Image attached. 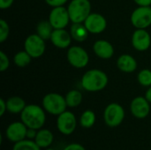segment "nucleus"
<instances>
[{
    "label": "nucleus",
    "instance_id": "f257e3e1",
    "mask_svg": "<svg viewBox=\"0 0 151 150\" xmlns=\"http://www.w3.org/2000/svg\"><path fill=\"white\" fill-rule=\"evenodd\" d=\"M109 82L108 75L100 69H90L87 71L81 79V88L90 93H96L104 90Z\"/></svg>",
    "mask_w": 151,
    "mask_h": 150
},
{
    "label": "nucleus",
    "instance_id": "f03ea898",
    "mask_svg": "<svg viewBox=\"0 0 151 150\" xmlns=\"http://www.w3.org/2000/svg\"><path fill=\"white\" fill-rule=\"evenodd\" d=\"M20 120L27 128L39 130L46 122V111L42 106L37 104H27L20 113Z\"/></svg>",
    "mask_w": 151,
    "mask_h": 150
},
{
    "label": "nucleus",
    "instance_id": "7ed1b4c3",
    "mask_svg": "<svg viewBox=\"0 0 151 150\" xmlns=\"http://www.w3.org/2000/svg\"><path fill=\"white\" fill-rule=\"evenodd\" d=\"M92 6L89 0H71L67 10L72 23H84L91 11Z\"/></svg>",
    "mask_w": 151,
    "mask_h": 150
},
{
    "label": "nucleus",
    "instance_id": "20e7f679",
    "mask_svg": "<svg viewBox=\"0 0 151 150\" xmlns=\"http://www.w3.org/2000/svg\"><path fill=\"white\" fill-rule=\"evenodd\" d=\"M42 106L47 113L53 116H58L65 111L67 108L65 96L55 92L48 93L43 96Z\"/></svg>",
    "mask_w": 151,
    "mask_h": 150
},
{
    "label": "nucleus",
    "instance_id": "39448f33",
    "mask_svg": "<svg viewBox=\"0 0 151 150\" xmlns=\"http://www.w3.org/2000/svg\"><path fill=\"white\" fill-rule=\"evenodd\" d=\"M126 112L122 105L118 103H109L104 111V121L109 127L119 126L125 119Z\"/></svg>",
    "mask_w": 151,
    "mask_h": 150
},
{
    "label": "nucleus",
    "instance_id": "423d86ee",
    "mask_svg": "<svg viewBox=\"0 0 151 150\" xmlns=\"http://www.w3.org/2000/svg\"><path fill=\"white\" fill-rule=\"evenodd\" d=\"M66 59L71 66L76 69H83L89 63V55L83 47L73 45L67 49Z\"/></svg>",
    "mask_w": 151,
    "mask_h": 150
},
{
    "label": "nucleus",
    "instance_id": "0eeeda50",
    "mask_svg": "<svg viewBox=\"0 0 151 150\" xmlns=\"http://www.w3.org/2000/svg\"><path fill=\"white\" fill-rule=\"evenodd\" d=\"M24 50L32 57V58H39L46 50L45 40L39 36L36 33L29 34L25 39Z\"/></svg>",
    "mask_w": 151,
    "mask_h": 150
},
{
    "label": "nucleus",
    "instance_id": "6e6552de",
    "mask_svg": "<svg viewBox=\"0 0 151 150\" xmlns=\"http://www.w3.org/2000/svg\"><path fill=\"white\" fill-rule=\"evenodd\" d=\"M130 21L136 29H147L151 26V6H138L130 16Z\"/></svg>",
    "mask_w": 151,
    "mask_h": 150
},
{
    "label": "nucleus",
    "instance_id": "1a4fd4ad",
    "mask_svg": "<svg viewBox=\"0 0 151 150\" xmlns=\"http://www.w3.org/2000/svg\"><path fill=\"white\" fill-rule=\"evenodd\" d=\"M56 124L60 133L64 135H71L77 127V118L72 111H65L58 116Z\"/></svg>",
    "mask_w": 151,
    "mask_h": 150
},
{
    "label": "nucleus",
    "instance_id": "9d476101",
    "mask_svg": "<svg viewBox=\"0 0 151 150\" xmlns=\"http://www.w3.org/2000/svg\"><path fill=\"white\" fill-rule=\"evenodd\" d=\"M49 21L52 25L54 29L65 28L71 22L67 7L58 6L54 7L49 13Z\"/></svg>",
    "mask_w": 151,
    "mask_h": 150
},
{
    "label": "nucleus",
    "instance_id": "9b49d317",
    "mask_svg": "<svg viewBox=\"0 0 151 150\" xmlns=\"http://www.w3.org/2000/svg\"><path fill=\"white\" fill-rule=\"evenodd\" d=\"M84 25L89 34H99L105 31L107 27V20L101 13L91 12L84 21Z\"/></svg>",
    "mask_w": 151,
    "mask_h": 150
},
{
    "label": "nucleus",
    "instance_id": "f8f14e48",
    "mask_svg": "<svg viewBox=\"0 0 151 150\" xmlns=\"http://www.w3.org/2000/svg\"><path fill=\"white\" fill-rule=\"evenodd\" d=\"M27 127L20 121H15L11 123L5 130V137L8 141L13 143H17L27 139Z\"/></svg>",
    "mask_w": 151,
    "mask_h": 150
},
{
    "label": "nucleus",
    "instance_id": "ddd939ff",
    "mask_svg": "<svg viewBox=\"0 0 151 150\" xmlns=\"http://www.w3.org/2000/svg\"><path fill=\"white\" fill-rule=\"evenodd\" d=\"M150 104L145 96H136L130 103V111L138 119L146 118L150 112Z\"/></svg>",
    "mask_w": 151,
    "mask_h": 150
},
{
    "label": "nucleus",
    "instance_id": "4468645a",
    "mask_svg": "<svg viewBox=\"0 0 151 150\" xmlns=\"http://www.w3.org/2000/svg\"><path fill=\"white\" fill-rule=\"evenodd\" d=\"M131 43L135 50L146 51L151 46L150 34L146 29H135L132 34Z\"/></svg>",
    "mask_w": 151,
    "mask_h": 150
},
{
    "label": "nucleus",
    "instance_id": "2eb2a0df",
    "mask_svg": "<svg viewBox=\"0 0 151 150\" xmlns=\"http://www.w3.org/2000/svg\"><path fill=\"white\" fill-rule=\"evenodd\" d=\"M50 41L56 48L64 50L68 49L71 46L73 38L70 34V31H67L65 28L54 29Z\"/></svg>",
    "mask_w": 151,
    "mask_h": 150
},
{
    "label": "nucleus",
    "instance_id": "dca6fc26",
    "mask_svg": "<svg viewBox=\"0 0 151 150\" xmlns=\"http://www.w3.org/2000/svg\"><path fill=\"white\" fill-rule=\"evenodd\" d=\"M93 51L97 57L108 60L111 59L114 55V47L109 41L100 39L94 42Z\"/></svg>",
    "mask_w": 151,
    "mask_h": 150
},
{
    "label": "nucleus",
    "instance_id": "f3484780",
    "mask_svg": "<svg viewBox=\"0 0 151 150\" xmlns=\"http://www.w3.org/2000/svg\"><path fill=\"white\" fill-rule=\"evenodd\" d=\"M117 67L125 73H133L136 71L138 64L136 59L130 54H122L117 59Z\"/></svg>",
    "mask_w": 151,
    "mask_h": 150
},
{
    "label": "nucleus",
    "instance_id": "a211bd4d",
    "mask_svg": "<svg viewBox=\"0 0 151 150\" xmlns=\"http://www.w3.org/2000/svg\"><path fill=\"white\" fill-rule=\"evenodd\" d=\"M34 141L41 149H47L53 143L54 135L50 130L41 128L37 131V134Z\"/></svg>",
    "mask_w": 151,
    "mask_h": 150
},
{
    "label": "nucleus",
    "instance_id": "6ab92c4d",
    "mask_svg": "<svg viewBox=\"0 0 151 150\" xmlns=\"http://www.w3.org/2000/svg\"><path fill=\"white\" fill-rule=\"evenodd\" d=\"M70 34L73 40L78 42H83L88 39L89 32L86 28L84 23H72Z\"/></svg>",
    "mask_w": 151,
    "mask_h": 150
},
{
    "label": "nucleus",
    "instance_id": "aec40b11",
    "mask_svg": "<svg viewBox=\"0 0 151 150\" xmlns=\"http://www.w3.org/2000/svg\"><path fill=\"white\" fill-rule=\"evenodd\" d=\"M7 111L12 114H20L27 106L25 100L20 96H11L6 100Z\"/></svg>",
    "mask_w": 151,
    "mask_h": 150
},
{
    "label": "nucleus",
    "instance_id": "412c9836",
    "mask_svg": "<svg viewBox=\"0 0 151 150\" xmlns=\"http://www.w3.org/2000/svg\"><path fill=\"white\" fill-rule=\"evenodd\" d=\"M53 30L54 28L50 24V22L49 21V19L41 20L36 25V34L45 41L50 39Z\"/></svg>",
    "mask_w": 151,
    "mask_h": 150
},
{
    "label": "nucleus",
    "instance_id": "4be33fe9",
    "mask_svg": "<svg viewBox=\"0 0 151 150\" xmlns=\"http://www.w3.org/2000/svg\"><path fill=\"white\" fill-rule=\"evenodd\" d=\"M65 98L67 107L76 108L82 103L83 95L81 91L77 89H72L66 93V95H65Z\"/></svg>",
    "mask_w": 151,
    "mask_h": 150
},
{
    "label": "nucleus",
    "instance_id": "5701e85b",
    "mask_svg": "<svg viewBox=\"0 0 151 150\" xmlns=\"http://www.w3.org/2000/svg\"><path fill=\"white\" fill-rule=\"evenodd\" d=\"M96 120V113L91 110H86L82 112V114L80 117V126L83 128L88 129L91 128Z\"/></svg>",
    "mask_w": 151,
    "mask_h": 150
},
{
    "label": "nucleus",
    "instance_id": "b1692460",
    "mask_svg": "<svg viewBox=\"0 0 151 150\" xmlns=\"http://www.w3.org/2000/svg\"><path fill=\"white\" fill-rule=\"evenodd\" d=\"M31 60H32V57L25 50L18 51L13 57L14 65L19 68H24L27 66L31 63Z\"/></svg>",
    "mask_w": 151,
    "mask_h": 150
},
{
    "label": "nucleus",
    "instance_id": "393cba45",
    "mask_svg": "<svg viewBox=\"0 0 151 150\" xmlns=\"http://www.w3.org/2000/svg\"><path fill=\"white\" fill-rule=\"evenodd\" d=\"M42 149L33 140L25 139L21 141L14 143L12 150H41Z\"/></svg>",
    "mask_w": 151,
    "mask_h": 150
},
{
    "label": "nucleus",
    "instance_id": "a878e982",
    "mask_svg": "<svg viewBox=\"0 0 151 150\" xmlns=\"http://www.w3.org/2000/svg\"><path fill=\"white\" fill-rule=\"evenodd\" d=\"M138 83L145 88H149L151 86V70L150 69H142L137 74Z\"/></svg>",
    "mask_w": 151,
    "mask_h": 150
},
{
    "label": "nucleus",
    "instance_id": "bb28decb",
    "mask_svg": "<svg viewBox=\"0 0 151 150\" xmlns=\"http://www.w3.org/2000/svg\"><path fill=\"white\" fill-rule=\"evenodd\" d=\"M9 34H10V27L8 22L5 19H0V42L1 43L4 42L8 39Z\"/></svg>",
    "mask_w": 151,
    "mask_h": 150
},
{
    "label": "nucleus",
    "instance_id": "cd10ccee",
    "mask_svg": "<svg viewBox=\"0 0 151 150\" xmlns=\"http://www.w3.org/2000/svg\"><path fill=\"white\" fill-rule=\"evenodd\" d=\"M10 67V59L4 51H0V72H4Z\"/></svg>",
    "mask_w": 151,
    "mask_h": 150
},
{
    "label": "nucleus",
    "instance_id": "c85d7f7f",
    "mask_svg": "<svg viewBox=\"0 0 151 150\" xmlns=\"http://www.w3.org/2000/svg\"><path fill=\"white\" fill-rule=\"evenodd\" d=\"M44 1L49 6H50L52 8L58 7V6H64L68 2V0H44Z\"/></svg>",
    "mask_w": 151,
    "mask_h": 150
},
{
    "label": "nucleus",
    "instance_id": "c756f323",
    "mask_svg": "<svg viewBox=\"0 0 151 150\" xmlns=\"http://www.w3.org/2000/svg\"><path fill=\"white\" fill-rule=\"evenodd\" d=\"M63 150H86L85 148L80 143H71L66 145Z\"/></svg>",
    "mask_w": 151,
    "mask_h": 150
},
{
    "label": "nucleus",
    "instance_id": "7c9ffc66",
    "mask_svg": "<svg viewBox=\"0 0 151 150\" xmlns=\"http://www.w3.org/2000/svg\"><path fill=\"white\" fill-rule=\"evenodd\" d=\"M14 3V0H0V9L7 10L9 9Z\"/></svg>",
    "mask_w": 151,
    "mask_h": 150
},
{
    "label": "nucleus",
    "instance_id": "2f4dec72",
    "mask_svg": "<svg viewBox=\"0 0 151 150\" xmlns=\"http://www.w3.org/2000/svg\"><path fill=\"white\" fill-rule=\"evenodd\" d=\"M6 111H7L6 100H4V98H1L0 99V117H3Z\"/></svg>",
    "mask_w": 151,
    "mask_h": 150
},
{
    "label": "nucleus",
    "instance_id": "473e14b6",
    "mask_svg": "<svg viewBox=\"0 0 151 150\" xmlns=\"http://www.w3.org/2000/svg\"><path fill=\"white\" fill-rule=\"evenodd\" d=\"M37 131L38 130H35V129H33V128H27V139L28 140H35V136L37 134Z\"/></svg>",
    "mask_w": 151,
    "mask_h": 150
},
{
    "label": "nucleus",
    "instance_id": "72a5a7b5",
    "mask_svg": "<svg viewBox=\"0 0 151 150\" xmlns=\"http://www.w3.org/2000/svg\"><path fill=\"white\" fill-rule=\"evenodd\" d=\"M138 6H151V0H134Z\"/></svg>",
    "mask_w": 151,
    "mask_h": 150
},
{
    "label": "nucleus",
    "instance_id": "f704fd0d",
    "mask_svg": "<svg viewBox=\"0 0 151 150\" xmlns=\"http://www.w3.org/2000/svg\"><path fill=\"white\" fill-rule=\"evenodd\" d=\"M145 97L146 99L150 102L151 103V86L148 88V89L146 90V93H145Z\"/></svg>",
    "mask_w": 151,
    "mask_h": 150
},
{
    "label": "nucleus",
    "instance_id": "c9c22d12",
    "mask_svg": "<svg viewBox=\"0 0 151 150\" xmlns=\"http://www.w3.org/2000/svg\"><path fill=\"white\" fill-rule=\"evenodd\" d=\"M44 150H56V149H52V148H47V149H44Z\"/></svg>",
    "mask_w": 151,
    "mask_h": 150
}]
</instances>
